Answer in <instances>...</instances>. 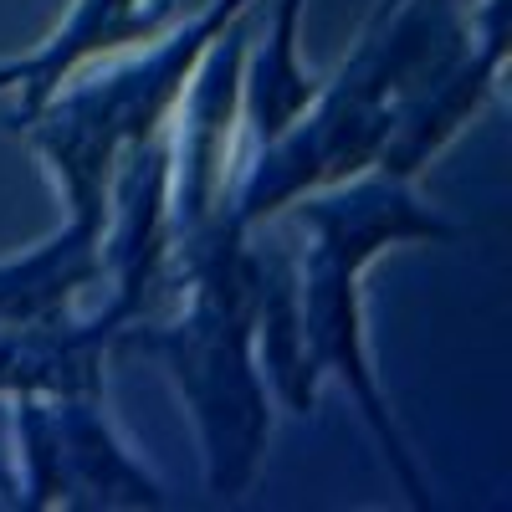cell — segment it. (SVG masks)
<instances>
[{
	"label": "cell",
	"instance_id": "5",
	"mask_svg": "<svg viewBox=\"0 0 512 512\" xmlns=\"http://www.w3.org/2000/svg\"><path fill=\"white\" fill-rule=\"evenodd\" d=\"M16 502L26 507H159L164 487L113 436L103 390L11 395Z\"/></svg>",
	"mask_w": 512,
	"mask_h": 512
},
{
	"label": "cell",
	"instance_id": "4",
	"mask_svg": "<svg viewBox=\"0 0 512 512\" xmlns=\"http://www.w3.org/2000/svg\"><path fill=\"white\" fill-rule=\"evenodd\" d=\"M251 6L256 0H205L200 11H190L175 31H164L149 47L118 52L67 77L21 123L31 154L41 159V169L52 175L67 205L62 221L67 231L98 241L108 236V200L118 164L154 134H164L205 47Z\"/></svg>",
	"mask_w": 512,
	"mask_h": 512
},
{
	"label": "cell",
	"instance_id": "8",
	"mask_svg": "<svg viewBox=\"0 0 512 512\" xmlns=\"http://www.w3.org/2000/svg\"><path fill=\"white\" fill-rule=\"evenodd\" d=\"M308 0H277V11L267 21V36L246 41L241 57V134L256 144H272L282 128L303 113L318 93V82L303 62H297V26H303Z\"/></svg>",
	"mask_w": 512,
	"mask_h": 512
},
{
	"label": "cell",
	"instance_id": "6",
	"mask_svg": "<svg viewBox=\"0 0 512 512\" xmlns=\"http://www.w3.org/2000/svg\"><path fill=\"white\" fill-rule=\"evenodd\" d=\"M180 21L185 6L175 0H67L62 21L31 52L0 57V98H11V123L21 128L82 67L149 47Z\"/></svg>",
	"mask_w": 512,
	"mask_h": 512
},
{
	"label": "cell",
	"instance_id": "2",
	"mask_svg": "<svg viewBox=\"0 0 512 512\" xmlns=\"http://www.w3.org/2000/svg\"><path fill=\"white\" fill-rule=\"evenodd\" d=\"M297 251H292V333H297V369H292V415H308L318 384L333 374L354 405L364 410L369 431L379 436L384 461L415 507H431L425 477L410 461V446L379 390L369 323H364V272L390 246L410 241H456L461 226L446 221L431 200H420L410 180L364 169V175L308 190L287 205Z\"/></svg>",
	"mask_w": 512,
	"mask_h": 512
},
{
	"label": "cell",
	"instance_id": "1",
	"mask_svg": "<svg viewBox=\"0 0 512 512\" xmlns=\"http://www.w3.org/2000/svg\"><path fill=\"white\" fill-rule=\"evenodd\" d=\"M164 318H134L113 349H134L164 364L195 420L205 487L241 497L262 466L272 410L267 374L256 359V303H262V251L241 226L236 205L169 231L164 256Z\"/></svg>",
	"mask_w": 512,
	"mask_h": 512
},
{
	"label": "cell",
	"instance_id": "7",
	"mask_svg": "<svg viewBox=\"0 0 512 512\" xmlns=\"http://www.w3.org/2000/svg\"><path fill=\"white\" fill-rule=\"evenodd\" d=\"M113 349V328L93 313L88 323L41 318L0 323V395H77L103 390V359Z\"/></svg>",
	"mask_w": 512,
	"mask_h": 512
},
{
	"label": "cell",
	"instance_id": "3",
	"mask_svg": "<svg viewBox=\"0 0 512 512\" xmlns=\"http://www.w3.org/2000/svg\"><path fill=\"white\" fill-rule=\"evenodd\" d=\"M466 36L472 26L456 16L451 0H379L344 67L318 82L313 103L272 144H256L251 164L236 175L231 205L241 226L256 231L282 216L297 195L344 185L374 169L405 98Z\"/></svg>",
	"mask_w": 512,
	"mask_h": 512
}]
</instances>
